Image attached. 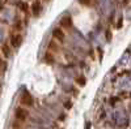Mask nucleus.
Segmentation results:
<instances>
[{
    "label": "nucleus",
    "mask_w": 131,
    "mask_h": 129,
    "mask_svg": "<svg viewBox=\"0 0 131 129\" xmlns=\"http://www.w3.org/2000/svg\"><path fill=\"white\" fill-rule=\"evenodd\" d=\"M21 42H23V37H21L20 34H13L12 37H10V45H12V47H15V48L20 47Z\"/></svg>",
    "instance_id": "7ed1b4c3"
},
{
    "label": "nucleus",
    "mask_w": 131,
    "mask_h": 129,
    "mask_svg": "<svg viewBox=\"0 0 131 129\" xmlns=\"http://www.w3.org/2000/svg\"><path fill=\"white\" fill-rule=\"evenodd\" d=\"M78 81H79V82H80V83H84V82H85V80H84V78H79V80H78Z\"/></svg>",
    "instance_id": "1a4fd4ad"
},
{
    "label": "nucleus",
    "mask_w": 131,
    "mask_h": 129,
    "mask_svg": "<svg viewBox=\"0 0 131 129\" xmlns=\"http://www.w3.org/2000/svg\"><path fill=\"white\" fill-rule=\"evenodd\" d=\"M2 50H3L4 56H9V55H10V48H9V46H7V45H3Z\"/></svg>",
    "instance_id": "0eeeda50"
},
{
    "label": "nucleus",
    "mask_w": 131,
    "mask_h": 129,
    "mask_svg": "<svg viewBox=\"0 0 131 129\" xmlns=\"http://www.w3.org/2000/svg\"><path fill=\"white\" fill-rule=\"evenodd\" d=\"M20 104L21 106H25V107H30L33 104V96L29 93H24L20 98Z\"/></svg>",
    "instance_id": "f03ea898"
},
{
    "label": "nucleus",
    "mask_w": 131,
    "mask_h": 129,
    "mask_svg": "<svg viewBox=\"0 0 131 129\" xmlns=\"http://www.w3.org/2000/svg\"><path fill=\"white\" fill-rule=\"evenodd\" d=\"M41 10H42V5H41L39 2H34V3H33V5H31V12H33V15L38 16Z\"/></svg>",
    "instance_id": "39448f33"
},
{
    "label": "nucleus",
    "mask_w": 131,
    "mask_h": 129,
    "mask_svg": "<svg viewBox=\"0 0 131 129\" xmlns=\"http://www.w3.org/2000/svg\"><path fill=\"white\" fill-rule=\"evenodd\" d=\"M29 116V112L26 108H24V107H18V108L16 110V119L20 120V121H25L28 119Z\"/></svg>",
    "instance_id": "f257e3e1"
},
{
    "label": "nucleus",
    "mask_w": 131,
    "mask_h": 129,
    "mask_svg": "<svg viewBox=\"0 0 131 129\" xmlns=\"http://www.w3.org/2000/svg\"><path fill=\"white\" fill-rule=\"evenodd\" d=\"M52 37L55 38V39H58L59 42H62V40L64 39V33H63L60 29H54V31H52Z\"/></svg>",
    "instance_id": "423d86ee"
},
{
    "label": "nucleus",
    "mask_w": 131,
    "mask_h": 129,
    "mask_svg": "<svg viewBox=\"0 0 131 129\" xmlns=\"http://www.w3.org/2000/svg\"><path fill=\"white\" fill-rule=\"evenodd\" d=\"M79 2H80L81 4H84V5H89V4H92V0H79Z\"/></svg>",
    "instance_id": "6e6552de"
},
{
    "label": "nucleus",
    "mask_w": 131,
    "mask_h": 129,
    "mask_svg": "<svg viewBox=\"0 0 131 129\" xmlns=\"http://www.w3.org/2000/svg\"><path fill=\"white\" fill-rule=\"evenodd\" d=\"M60 26L64 27V29H70L72 26V20L68 17V16H66L60 20Z\"/></svg>",
    "instance_id": "20e7f679"
}]
</instances>
